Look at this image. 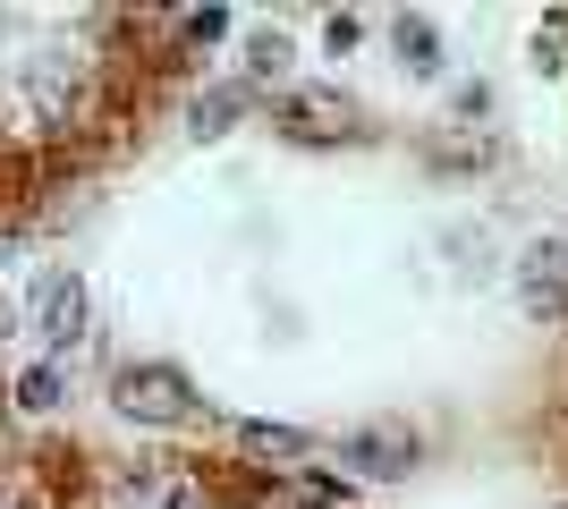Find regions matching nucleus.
Instances as JSON below:
<instances>
[{
    "mask_svg": "<svg viewBox=\"0 0 568 509\" xmlns=\"http://www.w3.org/2000/svg\"><path fill=\"white\" fill-rule=\"evenodd\" d=\"M288 69H297V43L281 26H255L246 34V85H288Z\"/></svg>",
    "mask_w": 568,
    "mask_h": 509,
    "instance_id": "9",
    "label": "nucleus"
},
{
    "mask_svg": "<svg viewBox=\"0 0 568 509\" xmlns=\"http://www.w3.org/2000/svg\"><path fill=\"white\" fill-rule=\"evenodd\" d=\"M51 450H0V509H60V485H51Z\"/></svg>",
    "mask_w": 568,
    "mask_h": 509,
    "instance_id": "5",
    "label": "nucleus"
},
{
    "mask_svg": "<svg viewBox=\"0 0 568 509\" xmlns=\"http://www.w3.org/2000/svg\"><path fill=\"white\" fill-rule=\"evenodd\" d=\"M518 306L535 323H560L568 315V238H535L518 255Z\"/></svg>",
    "mask_w": 568,
    "mask_h": 509,
    "instance_id": "4",
    "label": "nucleus"
},
{
    "mask_svg": "<svg viewBox=\"0 0 568 509\" xmlns=\"http://www.w3.org/2000/svg\"><path fill=\"white\" fill-rule=\"evenodd\" d=\"M111 408L128 416V425H195V416H204V390H195L179 365L144 357V365H119Z\"/></svg>",
    "mask_w": 568,
    "mask_h": 509,
    "instance_id": "2",
    "label": "nucleus"
},
{
    "mask_svg": "<svg viewBox=\"0 0 568 509\" xmlns=\"http://www.w3.org/2000/svg\"><path fill=\"white\" fill-rule=\"evenodd\" d=\"M85 281H77L69 264H51V272H34V289H26V323H34V339L43 348H77L85 339Z\"/></svg>",
    "mask_w": 568,
    "mask_h": 509,
    "instance_id": "3",
    "label": "nucleus"
},
{
    "mask_svg": "<svg viewBox=\"0 0 568 509\" xmlns=\"http://www.w3.org/2000/svg\"><path fill=\"white\" fill-rule=\"evenodd\" d=\"M348 459L365 467V476H407V467H416V434H407V425H356Z\"/></svg>",
    "mask_w": 568,
    "mask_h": 509,
    "instance_id": "7",
    "label": "nucleus"
},
{
    "mask_svg": "<svg viewBox=\"0 0 568 509\" xmlns=\"http://www.w3.org/2000/svg\"><path fill=\"white\" fill-rule=\"evenodd\" d=\"M237 450H246V459H306L314 450V434H297V425H237Z\"/></svg>",
    "mask_w": 568,
    "mask_h": 509,
    "instance_id": "10",
    "label": "nucleus"
},
{
    "mask_svg": "<svg viewBox=\"0 0 568 509\" xmlns=\"http://www.w3.org/2000/svg\"><path fill=\"white\" fill-rule=\"evenodd\" d=\"M390 43H399V69L442 77V34H433V18H399V26H390Z\"/></svg>",
    "mask_w": 568,
    "mask_h": 509,
    "instance_id": "11",
    "label": "nucleus"
},
{
    "mask_svg": "<svg viewBox=\"0 0 568 509\" xmlns=\"http://www.w3.org/2000/svg\"><path fill=\"white\" fill-rule=\"evenodd\" d=\"M560 509H568V501H560Z\"/></svg>",
    "mask_w": 568,
    "mask_h": 509,
    "instance_id": "14",
    "label": "nucleus"
},
{
    "mask_svg": "<svg viewBox=\"0 0 568 509\" xmlns=\"http://www.w3.org/2000/svg\"><path fill=\"white\" fill-rule=\"evenodd\" d=\"M237 120H246V85H204V94H187V136L195 145H221Z\"/></svg>",
    "mask_w": 568,
    "mask_h": 509,
    "instance_id": "8",
    "label": "nucleus"
},
{
    "mask_svg": "<svg viewBox=\"0 0 568 509\" xmlns=\"http://www.w3.org/2000/svg\"><path fill=\"white\" fill-rule=\"evenodd\" d=\"M0 332H9V315H0Z\"/></svg>",
    "mask_w": 568,
    "mask_h": 509,
    "instance_id": "13",
    "label": "nucleus"
},
{
    "mask_svg": "<svg viewBox=\"0 0 568 509\" xmlns=\"http://www.w3.org/2000/svg\"><path fill=\"white\" fill-rule=\"evenodd\" d=\"M348 120H356V111H348V94H323V85H306V94H297V102H288V136H297V145H332V136H348Z\"/></svg>",
    "mask_w": 568,
    "mask_h": 509,
    "instance_id": "6",
    "label": "nucleus"
},
{
    "mask_svg": "<svg viewBox=\"0 0 568 509\" xmlns=\"http://www.w3.org/2000/svg\"><path fill=\"white\" fill-rule=\"evenodd\" d=\"M60 399H69V365H60V357H43L34 374H18V408L26 416H51Z\"/></svg>",
    "mask_w": 568,
    "mask_h": 509,
    "instance_id": "12",
    "label": "nucleus"
},
{
    "mask_svg": "<svg viewBox=\"0 0 568 509\" xmlns=\"http://www.w3.org/2000/svg\"><path fill=\"white\" fill-rule=\"evenodd\" d=\"M153 34H170V18L0 9V246L128 128V111L144 102Z\"/></svg>",
    "mask_w": 568,
    "mask_h": 509,
    "instance_id": "1",
    "label": "nucleus"
}]
</instances>
